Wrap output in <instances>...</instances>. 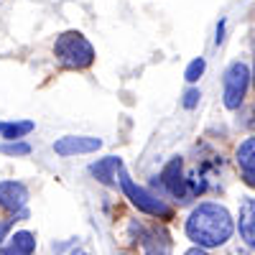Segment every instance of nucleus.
Masks as SVG:
<instances>
[{
  "label": "nucleus",
  "instance_id": "obj_1",
  "mask_svg": "<svg viewBox=\"0 0 255 255\" xmlns=\"http://www.w3.org/2000/svg\"><path fill=\"white\" fill-rule=\"evenodd\" d=\"M232 232H235L232 215L215 202L199 204L186 220V235L199 248H220L232 238Z\"/></svg>",
  "mask_w": 255,
  "mask_h": 255
},
{
  "label": "nucleus",
  "instance_id": "obj_2",
  "mask_svg": "<svg viewBox=\"0 0 255 255\" xmlns=\"http://www.w3.org/2000/svg\"><path fill=\"white\" fill-rule=\"evenodd\" d=\"M54 54L56 59L64 64L67 69H87L95 61V49L87 38L79 31H67L56 38L54 44Z\"/></svg>",
  "mask_w": 255,
  "mask_h": 255
},
{
  "label": "nucleus",
  "instance_id": "obj_3",
  "mask_svg": "<svg viewBox=\"0 0 255 255\" xmlns=\"http://www.w3.org/2000/svg\"><path fill=\"white\" fill-rule=\"evenodd\" d=\"M120 186H123V191H125V197L133 202V207H138L140 212H145V215H151V217H171V207H168L166 202H161L156 194H151L148 189H143V186H138L130 176H128L123 168H120Z\"/></svg>",
  "mask_w": 255,
  "mask_h": 255
},
{
  "label": "nucleus",
  "instance_id": "obj_4",
  "mask_svg": "<svg viewBox=\"0 0 255 255\" xmlns=\"http://www.w3.org/2000/svg\"><path fill=\"white\" fill-rule=\"evenodd\" d=\"M248 84H250V69L248 64L243 61H232L230 67L225 69V77H222V102L227 110H238L243 105V97L248 92Z\"/></svg>",
  "mask_w": 255,
  "mask_h": 255
},
{
  "label": "nucleus",
  "instance_id": "obj_5",
  "mask_svg": "<svg viewBox=\"0 0 255 255\" xmlns=\"http://www.w3.org/2000/svg\"><path fill=\"white\" fill-rule=\"evenodd\" d=\"M102 148V140L100 138H92V135H64V138H56L54 140V153L56 156H82V153H95Z\"/></svg>",
  "mask_w": 255,
  "mask_h": 255
},
{
  "label": "nucleus",
  "instance_id": "obj_6",
  "mask_svg": "<svg viewBox=\"0 0 255 255\" xmlns=\"http://www.w3.org/2000/svg\"><path fill=\"white\" fill-rule=\"evenodd\" d=\"M28 202V189L20 181H0V207L18 215L20 209H26Z\"/></svg>",
  "mask_w": 255,
  "mask_h": 255
},
{
  "label": "nucleus",
  "instance_id": "obj_7",
  "mask_svg": "<svg viewBox=\"0 0 255 255\" xmlns=\"http://www.w3.org/2000/svg\"><path fill=\"white\" fill-rule=\"evenodd\" d=\"M120 168H123V158L108 156V158H102V161L90 163V174L97 176V181H102V184L115 186V184H118L115 179H118V174H120Z\"/></svg>",
  "mask_w": 255,
  "mask_h": 255
},
{
  "label": "nucleus",
  "instance_id": "obj_8",
  "mask_svg": "<svg viewBox=\"0 0 255 255\" xmlns=\"http://www.w3.org/2000/svg\"><path fill=\"white\" fill-rule=\"evenodd\" d=\"M240 238L255 250V199L250 197L240 202Z\"/></svg>",
  "mask_w": 255,
  "mask_h": 255
},
{
  "label": "nucleus",
  "instance_id": "obj_9",
  "mask_svg": "<svg viewBox=\"0 0 255 255\" xmlns=\"http://www.w3.org/2000/svg\"><path fill=\"white\" fill-rule=\"evenodd\" d=\"M238 166L243 168V179L255 186V135L243 140L238 148Z\"/></svg>",
  "mask_w": 255,
  "mask_h": 255
},
{
  "label": "nucleus",
  "instance_id": "obj_10",
  "mask_svg": "<svg viewBox=\"0 0 255 255\" xmlns=\"http://www.w3.org/2000/svg\"><path fill=\"white\" fill-rule=\"evenodd\" d=\"M161 181L163 186L171 191L174 197L184 199V179H181V158H171L168 161V166L163 168V174H161Z\"/></svg>",
  "mask_w": 255,
  "mask_h": 255
},
{
  "label": "nucleus",
  "instance_id": "obj_11",
  "mask_svg": "<svg viewBox=\"0 0 255 255\" xmlns=\"http://www.w3.org/2000/svg\"><path fill=\"white\" fill-rule=\"evenodd\" d=\"M145 255H171V238L166 230H151L143 240Z\"/></svg>",
  "mask_w": 255,
  "mask_h": 255
},
{
  "label": "nucleus",
  "instance_id": "obj_12",
  "mask_svg": "<svg viewBox=\"0 0 255 255\" xmlns=\"http://www.w3.org/2000/svg\"><path fill=\"white\" fill-rule=\"evenodd\" d=\"M36 128V123L31 120H13V123H0V138H5V140H18V138H23L28 135L31 130Z\"/></svg>",
  "mask_w": 255,
  "mask_h": 255
},
{
  "label": "nucleus",
  "instance_id": "obj_13",
  "mask_svg": "<svg viewBox=\"0 0 255 255\" xmlns=\"http://www.w3.org/2000/svg\"><path fill=\"white\" fill-rule=\"evenodd\" d=\"M10 245L18 250V253H23V255H31L33 250H36V238L31 235V232H26V230H20V232H15V235L10 238Z\"/></svg>",
  "mask_w": 255,
  "mask_h": 255
},
{
  "label": "nucleus",
  "instance_id": "obj_14",
  "mask_svg": "<svg viewBox=\"0 0 255 255\" xmlns=\"http://www.w3.org/2000/svg\"><path fill=\"white\" fill-rule=\"evenodd\" d=\"M0 153L3 156H28L31 145L23 140H8V143H0Z\"/></svg>",
  "mask_w": 255,
  "mask_h": 255
},
{
  "label": "nucleus",
  "instance_id": "obj_15",
  "mask_svg": "<svg viewBox=\"0 0 255 255\" xmlns=\"http://www.w3.org/2000/svg\"><path fill=\"white\" fill-rule=\"evenodd\" d=\"M204 67H207V61L199 56V59H194L186 67V72H184V77H186V82H199V77L204 74Z\"/></svg>",
  "mask_w": 255,
  "mask_h": 255
},
{
  "label": "nucleus",
  "instance_id": "obj_16",
  "mask_svg": "<svg viewBox=\"0 0 255 255\" xmlns=\"http://www.w3.org/2000/svg\"><path fill=\"white\" fill-rule=\"evenodd\" d=\"M199 97H202L199 90H194V87L186 90V92H184V108H186V110H194L197 105H199Z\"/></svg>",
  "mask_w": 255,
  "mask_h": 255
},
{
  "label": "nucleus",
  "instance_id": "obj_17",
  "mask_svg": "<svg viewBox=\"0 0 255 255\" xmlns=\"http://www.w3.org/2000/svg\"><path fill=\"white\" fill-rule=\"evenodd\" d=\"M13 222H15V217H13V220H3V222H0V243L5 240V235H8V230L13 227Z\"/></svg>",
  "mask_w": 255,
  "mask_h": 255
},
{
  "label": "nucleus",
  "instance_id": "obj_18",
  "mask_svg": "<svg viewBox=\"0 0 255 255\" xmlns=\"http://www.w3.org/2000/svg\"><path fill=\"white\" fill-rule=\"evenodd\" d=\"M222 38H225V20H220V23H217V38H215L217 46L222 44Z\"/></svg>",
  "mask_w": 255,
  "mask_h": 255
},
{
  "label": "nucleus",
  "instance_id": "obj_19",
  "mask_svg": "<svg viewBox=\"0 0 255 255\" xmlns=\"http://www.w3.org/2000/svg\"><path fill=\"white\" fill-rule=\"evenodd\" d=\"M184 255H207V250H204V248H199V245H194V248H189Z\"/></svg>",
  "mask_w": 255,
  "mask_h": 255
},
{
  "label": "nucleus",
  "instance_id": "obj_20",
  "mask_svg": "<svg viewBox=\"0 0 255 255\" xmlns=\"http://www.w3.org/2000/svg\"><path fill=\"white\" fill-rule=\"evenodd\" d=\"M0 255H23V253H18V250H15L13 245H8V248H5L3 253H0Z\"/></svg>",
  "mask_w": 255,
  "mask_h": 255
},
{
  "label": "nucleus",
  "instance_id": "obj_21",
  "mask_svg": "<svg viewBox=\"0 0 255 255\" xmlns=\"http://www.w3.org/2000/svg\"><path fill=\"white\" fill-rule=\"evenodd\" d=\"M72 255H87V250H72Z\"/></svg>",
  "mask_w": 255,
  "mask_h": 255
},
{
  "label": "nucleus",
  "instance_id": "obj_22",
  "mask_svg": "<svg viewBox=\"0 0 255 255\" xmlns=\"http://www.w3.org/2000/svg\"><path fill=\"white\" fill-rule=\"evenodd\" d=\"M253 82H255V74H253Z\"/></svg>",
  "mask_w": 255,
  "mask_h": 255
},
{
  "label": "nucleus",
  "instance_id": "obj_23",
  "mask_svg": "<svg viewBox=\"0 0 255 255\" xmlns=\"http://www.w3.org/2000/svg\"><path fill=\"white\" fill-rule=\"evenodd\" d=\"M120 255H128V253H120Z\"/></svg>",
  "mask_w": 255,
  "mask_h": 255
}]
</instances>
